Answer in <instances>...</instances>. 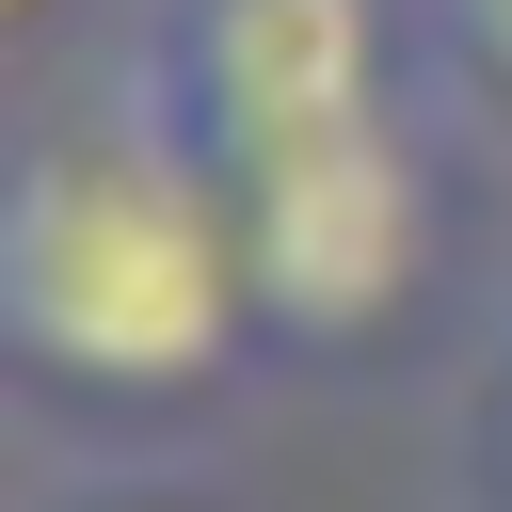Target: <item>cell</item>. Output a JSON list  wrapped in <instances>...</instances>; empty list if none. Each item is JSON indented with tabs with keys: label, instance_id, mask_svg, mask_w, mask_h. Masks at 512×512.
Masks as SVG:
<instances>
[{
	"label": "cell",
	"instance_id": "cell-1",
	"mask_svg": "<svg viewBox=\"0 0 512 512\" xmlns=\"http://www.w3.org/2000/svg\"><path fill=\"white\" fill-rule=\"evenodd\" d=\"M0 336L48 400L96 416H176L240 384L256 352V272L224 176L160 128L128 64L32 80L16 160H0Z\"/></svg>",
	"mask_w": 512,
	"mask_h": 512
},
{
	"label": "cell",
	"instance_id": "cell-3",
	"mask_svg": "<svg viewBox=\"0 0 512 512\" xmlns=\"http://www.w3.org/2000/svg\"><path fill=\"white\" fill-rule=\"evenodd\" d=\"M112 64L160 96V128L240 192L400 96H432L416 64V0H128Z\"/></svg>",
	"mask_w": 512,
	"mask_h": 512
},
{
	"label": "cell",
	"instance_id": "cell-5",
	"mask_svg": "<svg viewBox=\"0 0 512 512\" xmlns=\"http://www.w3.org/2000/svg\"><path fill=\"white\" fill-rule=\"evenodd\" d=\"M464 496L512 512V336H496V368H480V400H464Z\"/></svg>",
	"mask_w": 512,
	"mask_h": 512
},
{
	"label": "cell",
	"instance_id": "cell-2",
	"mask_svg": "<svg viewBox=\"0 0 512 512\" xmlns=\"http://www.w3.org/2000/svg\"><path fill=\"white\" fill-rule=\"evenodd\" d=\"M432 112L448 96H400L272 176H240V272H256V352H384L432 272H448V160H432Z\"/></svg>",
	"mask_w": 512,
	"mask_h": 512
},
{
	"label": "cell",
	"instance_id": "cell-6",
	"mask_svg": "<svg viewBox=\"0 0 512 512\" xmlns=\"http://www.w3.org/2000/svg\"><path fill=\"white\" fill-rule=\"evenodd\" d=\"M0 16H16V48L48 64V32H64V0H0Z\"/></svg>",
	"mask_w": 512,
	"mask_h": 512
},
{
	"label": "cell",
	"instance_id": "cell-4",
	"mask_svg": "<svg viewBox=\"0 0 512 512\" xmlns=\"http://www.w3.org/2000/svg\"><path fill=\"white\" fill-rule=\"evenodd\" d=\"M416 64L464 128H512V0H416Z\"/></svg>",
	"mask_w": 512,
	"mask_h": 512
},
{
	"label": "cell",
	"instance_id": "cell-7",
	"mask_svg": "<svg viewBox=\"0 0 512 512\" xmlns=\"http://www.w3.org/2000/svg\"><path fill=\"white\" fill-rule=\"evenodd\" d=\"M64 512H192V496H64Z\"/></svg>",
	"mask_w": 512,
	"mask_h": 512
}]
</instances>
